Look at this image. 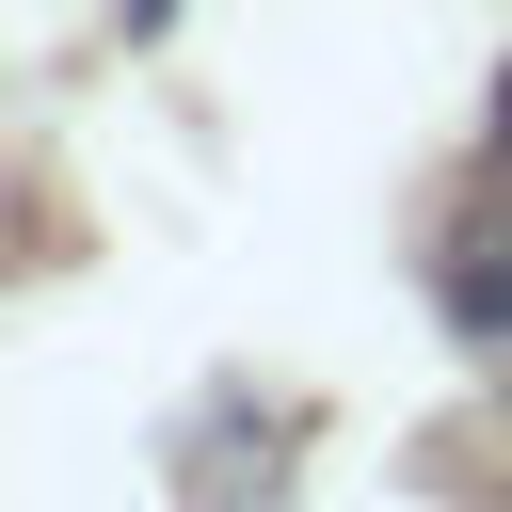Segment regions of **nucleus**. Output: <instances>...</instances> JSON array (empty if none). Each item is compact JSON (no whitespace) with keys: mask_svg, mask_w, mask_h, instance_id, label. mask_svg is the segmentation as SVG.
I'll use <instances>...</instances> for the list:
<instances>
[{"mask_svg":"<svg viewBox=\"0 0 512 512\" xmlns=\"http://www.w3.org/2000/svg\"><path fill=\"white\" fill-rule=\"evenodd\" d=\"M496 144H512V64H496Z\"/></svg>","mask_w":512,"mask_h":512,"instance_id":"1","label":"nucleus"}]
</instances>
